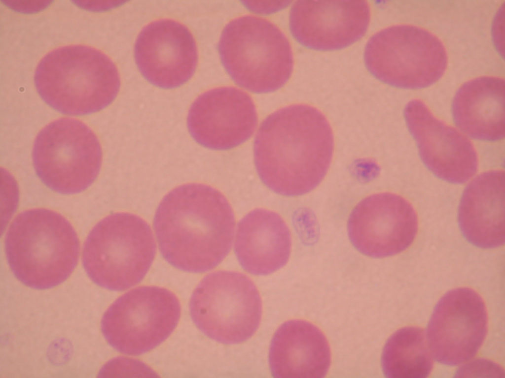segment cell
<instances>
[{
  "mask_svg": "<svg viewBox=\"0 0 505 378\" xmlns=\"http://www.w3.org/2000/svg\"><path fill=\"white\" fill-rule=\"evenodd\" d=\"M263 3L262 1H248L243 3L248 9L258 13H271L283 8L288 5V1H271L270 3Z\"/></svg>",
  "mask_w": 505,
  "mask_h": 378,
  "instance_id": "25",
  "label": "cell"
},
{
  "mask_svg": "<svg viewBox=\"0 0 505 378\" xmlns=\"http://www.w3.org/2000/svg\"><path fill=\"white\" fill-rule=\"evenodd\" d=\"M217 48L229 76L251 92H274L291 76L290 43L276 25L263 18L245 15L231 20L222 31Z\"/></svg>",
  "mask_w": 505,
  "mask_h": 378,
  "instance_id": "5",
  "label": "cell"
},
{
  "mask_svg": "<svg viewBox=\"0 0 505 378\" xmlns=\"http://www.w3.org/2000/svg\"><path fill=\"white\" fill-rule=\"evenodd\" d=\"M370 19L366 0H297L291 7L289 25L299 43L327 51L346 48L360 40Z\"/></svg>",
  "mask_w": 505,
  "mask_h": 378,
  "instance_id": "15",
  "label": "cell"
},
{
  "mask_svg": "<svg viewBox=\"0 0 505 378\" xmlns=\"http://www.w3.org/2000/svg\"><path fill=\"white\" fill-rule=\"evenodd\" d=\"M235 219L228 200L219 190L200 183L177 187L164 196L154 217L160 252L175 268L203 273L228 254Z\"/></svg>",
  "mask_w": 505,
  "mask_h": 378,
  "instance_id": "2",
  "label": "cell"
},
{
  "mask_svg": "<svg viewBox=\"0 0 505 378\" xmlns=\"http://www.w3.org/2000/svg\"><path fill=\"white\" fill-rule=\"evenodd\" d=\"M330 363L328 342L311 323L291 320L283 323L275 332L269 353L273 377L322 378L326 375Z\"/></svg>",
  "mask_w": 505,
  "mask_h": 378,
  "instance_id": "17",
  "label": "cell"
},
{
  "mask_svg": "<svg viewBox=\"0 0 505 378\" xmlns=\"http://www.w3.org/2000/svg\"><path fill=\"white\" fill-rule=\"evenodd\" d=\"M4 248L15 277L36 289L53 288L65 281L77 265L80 249L71 223L44 208L18 214L8 228Z\"/></svg>",
  "mask_w": 505,
  "mask_h": 378,
  "instance_id": "3",
  "label": "cell"
},
{
  "mask_svg": "<svg viewBox=\"0 0 505 378\" xmlns=\"http://www.w3.org/2000/svg\"><path fill=\"white\" fill-rule=\"evenodd\" d=\"M487 329V312L481 297L470 288H455L434 307L427 327L428 344L437 362L459 365L476 355Z\"/></svg>",
  "mask_w": 505,
  "mask_h": 378,
  "instance_id": "11",
  "label": "cell"
},
{
  "mask_svg": "<svg viewBox=\"0 0 505 378\" xmlns=\"http://www.w3.org/2000/svg\"><path fill=\"white\" fill-rule=\"evenodd\" d=\"M155 253V240L146 221L134 214L118 212L91 229L83 245L82 261L96 284L123 291L143 280Z\"/></svg>",
  "mask_w": 505,
  "mask_h": 378,
  "instance_id": "6",
  "label": "cell"
},
{
  "mask_svg": "<svg viewBox=\"0 0 505 378\" xmlns=\"http://www.w3.org/2000/svg\"><path fill=\"white\" fill-rule=\"evenodd\" d=\"M257 124L252 97L232 87L208 90L194 101L188 111L187 125L192 138L214 150H227L248 140Z\"/></svg>",
  "mask_w": 505,
  "mask_h": 378,
  "instance_id": "14",
  "label": "cell"
},
{
  "mask_svg": "<svg viewBox=\"0 0 505 378\" xmlns=\"http://www.w3.org/2000/svg\"><path fill=\"white\" fill-rule=\"evenodd\" d=\"M134 55L144 78L166 89L188 81L198 63L197 45L191 32L170 19L156 20L144 27L137 37Z\"/></svg>",
  "mask_w": 505,
  "mask_h": 378,
  "instance_id": "16",
  "label": "cell"
},
{
  "mask_svg": "<svg viewBox=\"0 0 505 378\" xmlns=\"http://www.w3.org/2000/svg\"><path fill=\"white\" fill-rule=\"evenodd\" d=\"M349 239L361 253L373 258L396 255L408 248L418 230L412 205L401 196L375 193L360 201L347 224Z\"/></svg>",
  "mask_w": 505,
  "mask_h": 378,
  "instance_id": "12",
  "label": "cell"
},
{
  "mask_svg": "<svg viewBox=\"0 0 505 378\" xmlns=\"http://www.w3.org/2000/svg\"><path fill=\"white\" fill-rule=\"evenodd\" d=\"M505 80L482 76L464 83L452 103L457 126L471 138L494 142L505 137Z\"/></svg>",
  "mask_w": 505,
  "mask_h": 378,
  "instance_id": "20",
  "label": "cell"
},
{
  "mask_svg": "<svg viewBox=\"0 0 505 378\" xmlns=\"http://www.w3.org/2000/svg\"><path fill=\"white\" fill-rule=\"evenodd\" d=\"M505 172L482 173L464 190L458 210V223L470 244L493 249L505 243Z\"/></svg>",
  "mask_w": 505,
  "mask_h": 378,
  "instance_id": "18",
  "label": "cell"
},
{
  "mask_svg": "<svg viewBox=\"0 0 505 378\" xmlns=\"http://www.w3.org/2000/svg\"><path fill=\"white\" fill-rule=\"evenodd\" d=\"M100 374L101 375L155 374V373L140 361L127 358L119 357L114 359L106 364L101 370Z\"/></svg>",
  "mask_w": 505,
  "mask_h": 378,
  "instance_id": "23",
  "label": "cell"
},
{
  "mask_svg": "<svg viewBox=\"0 0 505 378\" xmlns=\"http://www.w3.org/2000/svg\"><path fill=\"white\" fill-rule=\"evenodd\" d=\"M364 61L368 71L380 81L417 90L440 79L448 58L444 45L433 33L416 26L400 24L373 34L366 44Z\"/></svg>",
  "mask_w": 505,
  "mask_h": 378,
  "instance_id": "7",
  "label": "cell"
},
{
  "mask_svg": "<svg viewBox=\"0 0 505 378\" xmlns=\"http://www.w3.org/2000/svg\"><path fill=\"white\" fill-rule=\"evenodd\" d=\"M381 365L388 378H425L430 374L433 361L424 331L407 326L394 333L383 349Z\"/></svg>",
  "mask_w": 505,
  "mask_h": 378,
  "instance_id": "21",
  "label": "cell"
},
{
  "mask_svg": "<svg viewBox=\"0 0 505 378\" xmlns=\"http://www.w3.org/2000/svg\"><path fill=\"white\" fill-rule=\"evenodd\" d=\"M179 299L165 288L144 285L117 298L104 314L103 335L117 351L139 355L165 341L177 326L180 315Z\"/></svg>",
  "mask_w": 505,
  "mask_h": 378,
  "instance_id": "10",
  "label": "cell"
},
{
  "mask_svg": "<svg viewBox=\"0 0 505 378\" xmlns=\"http://www.w3.org/2000/svg\"><path fill=\"white\" fill-rule=\"evenodd\" d=\"M403 114L420 157L432 173L455 184H464L474 176L478 167L477 153L465 136L435 117L420 99L410 101Z\"/></svg>",
  "mask_w": 505,
  "mask_h": 378,
  "instance_id": "13",
  "label": "cell"
},
{
  "mask_svg": "<svg viewBox=\"0 0 505 378\" xmlns=\"http://www.w3.org/2000/svg\"><path fill=\"white\" fill-rule=\"evenodd\" d=\"M43 101L66 115L81 116L101 111L115 99L119 73L101 51L83 45L57 48L45 55L34 74Z\"/></svg>",
  "mask_w": 505,
  "mask_h": 378,
  "instance_id": "4",
  "label": "cell"
},
{
  "mask_svg": "<svg viewBox=\"0 0 505 378\" xmlns=\"http://www.w3.org/2000/svg\"><path fill=\"white\" fill-rule=\"evenodd\" d=\"M191 318L205 335L220 343L250 339L260 324L262 304L252 280L235 271L210 273L198 284L189 303Z\"/></svg>",
  "mask_w": 505,
  "mask_h": 378,
  "instance_id": "8",
  "label": "cell"
},
{
  "mask_svg": "<svg viewBox=\"0 0 505 378\" xmlns=\"http://www.w3.org/2000/svg\"><path fill=\"white\" fill-rule=\"evenodd\" d=\"M291 247L289 230L277 213L255 209L237 225L235 252L242 268L254 275L265 276L284 267Z\"/></svg>",
  "mask_w": 505,
  "mask_h": 378,
  "instance_id": "19",
  "label": "cell"
},
{
  "mask_svg": "<svg viewBox=\"0 0 505 378\" xmlns=\"http://www.w3.org/2000/svg\"><path fill=\"white\" fill-rule=\"evenodd\" d=\"M51 1H4V3L7 7L15 11L24 13H31L39 11L47 7Z\"/></svg>",
  "mask_w": 505,
  "mask_h": 378,
  "instance_id": "24",
  "label": "cell"
},
{
  "mask_svg": "<svg viewBox=\"0 0 505 378\" xmlns=\"http://www.w3.org/2000/svg\"><path fill=\"white\" fill-rule=\"evenodd\" d=\"M33 161L40 180L52 190L72 194L97 178L102 152L98 137L86 124L70 118L56 120L37 135Z\"/></svg>",
  "mask_w": 505,
  "mask_h": 378,
  "instance_id": "9",
  "label": "cell"
},
{
  "mask_svg": "<svg viewBox=\"0 0 505 378\" xmlns=\"http://www.w3.org/2000/svg\"><path fill=\"white\" fill-rule=\"evenodd\" d=\"M504 371L498 364L485 359H477L465 364L457 371L458 377H503Z\"/></svg>",
  "mask_w": 505,
  "mask_h": 378,
  "instance_id": "22",
  "label": "cell"
},
{
  "mask_svg": "<svg viewBox=\"0 0 505 378\" xmlns=\"http://www.w3.org/2000/svg\"><path fill=\"white\" fill-rule=\"evenodd\" d=\"M334 141L325 116L306 104L282 108L261 123L254 142L257 174L269 189L294 196L323 181L330 165Z\"/></svg>",
  "mask_w": 505,
  "mask_h": 378,
  "instance_id": "1",
  "label": "cell"
}]
</instances>
